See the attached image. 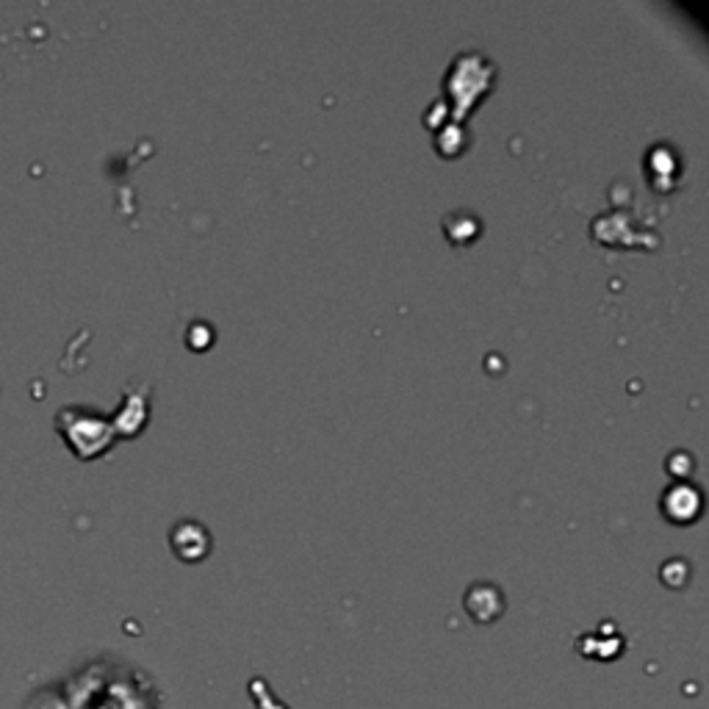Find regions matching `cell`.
<instances>
[{"label": "cell", "mask_w": 709, "mask_h": 709, "mask_svg": "<svg viewBox=\"0 0 709 709\" xmlns=\"http://www.w3.org/2000/svg\"><path fill=\"white\" fill-rule=\"evenodd\" d=\"M69 416H76V421H67L58 416V430L64 433V439L69 441V446L78 452L81 457H92L98 452H103L111 444V428L106 424V419H87L84 408H69Z\"/></svg>", "instance_id": "cell-1"}]
</instances>
